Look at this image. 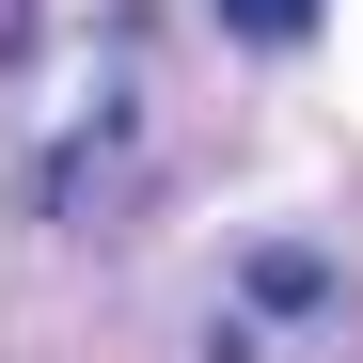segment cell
Listing matches in <instances>:
<instances>
[{"label": "cell", "mask_w": 363, "mask_h": 363, "mask_svg": "<svg viewBox=\"0 0 363 363\" xmlns=\"http://www.w3.org/2000/svg\"><path fill=\"white\" fill-rule=\"evenodd\" d=\"M221 32H237V48H300V32H316V0H221Z\"/></svg>", "instance_id": "obj_1"}]
</instances>
